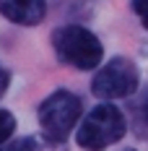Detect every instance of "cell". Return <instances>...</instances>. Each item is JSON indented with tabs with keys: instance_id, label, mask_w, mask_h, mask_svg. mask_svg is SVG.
<instances>
[{
	"instance_id": "8992f818",
	"label": "cell",
	"mask_w": 148,
	"mask_h": 151,
	"mask_svg": "<svg viewBox=\"0 0 148 151\" xmlns=\"http://www.w3.org/2000/svg\"><path fill=\"white\" fill-rule=\"evenodd\" d=\"M0 151H68V149H65V141H49V138L39 141L34 136H26L13 143H5Z\"/></svg>"
},
{
	"instance_id": "ba28073f",
	"label": "cell",
	"mask_w": 148,
	"mask_h": 151,
	"mask_svg": "<svg viewBox=\"0 0 148 151\" xmlns=\"http://www.w3.org/2000/svg\"><path fill=\"white\" fill-rule=\"evenodd\" d=\"M135 115H138V122H140L143 128H148V86H146V91L140 94V99L135 102Z\"/></svg>"
},
{
	"instance_id": "8fae6325",
	"label": "cell",
	"mask_w": 148,
	"mask_h": 151,
	"mask_svg": "<svg viewBox=\"0 0 148 151\" xmlns=\"http://www.w3.org/2000/svg\"><path fill=\"white\" fill-rule=\"evenodd\" d=\"M125 151H135V149H125Z\"/></svg>"
},
{
	"instance_id": "5b68a950",
	"label": "cell",
	"mask_w": 148,
	"mask_h": 151,
	"mask_svg": "<svg viewBox=\"0 0 148 151\" xmlns=\"http://www.w3.org/2000/svg\"><path fill=\"white\" fill-rule=\"evenodd\" d=\"M0 13L11 24L36 26L47 16V3L44 0H0Z\"/></svg>"
},
{
	"instance_id": "3957f363",
	"label": "cell",
	"mask_w": 148,
	"mask_h": 151,
	"mask_svg": "<svg viewBox=\"0 0 148 151\" xmlns=\"http://www.w3.org/2000/svg\"><path fill=\"white\" fill-rule=\"evenodd\" d=\"M81 112H83L81 96L73 94V91H68V89H57L39 104L36 120H39V128H42L44 138H49V141H65L70 136V130L78 125Z\"/></svg>"
},
{
	"instance_id": "277c9868",
	"label": "cell",
	"mask_w": 148,
	"mask_h": 151,
	"mask_svg": "<svg viewBox=\"0 0 148 151\" xmlns=\"http://www.w3.org/2000/svg\"><path fill=\"white\" fill-rule=\"evenodd\" d=\"M140 86V70L127 58H112L91 81V91L99 99H125Z\"/></svg>"
},
{
	"instance_id": "52a82bcc",
	"label": "cell",
	"mask_w": 148,
	"mask_h": 151,
	"mask_svg": "<svg viewBox=\"0 0 148 151\" xmlns=\"http://www.w3.org/2000/svg\"><path fill=\"white\" fill-rule=\"evenodd\" d=\"M13 130H16V117H13V112L0 109V146H3V143H8V138L13 136Z\"/></svg>"
},
{
	"instance_id": "9c48e42d",
	"label": "cell",
	"mask_w": 148,
	"mask_h": 151,
	"mask_svg": "<svg viewBox=\"0 0 148 151\" xmlns=\"http://www.w3.org/2000/svg\"><path fill=\"white\" fill-rule=\"evenodd\" d=\"M133 11L138 16V21L148 29V0H133Z\"/></svg>"
},
{
	"instance_id": "30bf717a",
	"label": "cell",
	"mask_w": 148,
	"mask_h": 151,
	"mask_svg": "<svg viewBox=\"0 0 148 151\" xmlns=\"http://www.w3.org/2000/svg\"><path fill=\"white\" fill-rule=\"evenodd\" d=\"M8 83H11V73H8L5 65H0V96L8 91Z\"/></svg>"
},
{
	"instance_id": "7a4b0ae2",
	"label": "cell",
	"mask_w": 148,
	"mask_h": 151,
	"mask_svg": "<svg viewBox=\"0 0 148 151\" xmlns=\"http://www.w3.org/2000/svg\"><path fill=\"white\" fill-rule=\"evenodd\" d=\"M127 130V120L122 115V109L114 104H96L89 115L78 125V146L86 151H104L109 146H114L119 138H125Z\"/></svg>"
},
{
	"instance_id": "6da1fadb",
	"label": "cell",
	"mask_w": 148,
	"mask_h": 151,
	"mask_svg": "<svg viewBox=\"0 0 148 151\" xmlns=\"http://www.w3.org/2000/svg\"><path fill=\"white\" fill-rule=\"evenodd\" d=\"M52 47L60 63L78 70H94L104 60V45L99 37L78 24H68L52 31Z\"/></svg>"
}]
</instances>
